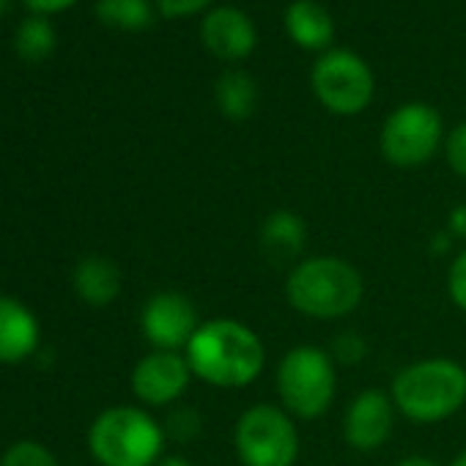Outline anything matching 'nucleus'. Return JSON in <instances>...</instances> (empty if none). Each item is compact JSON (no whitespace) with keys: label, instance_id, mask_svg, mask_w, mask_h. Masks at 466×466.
I'll use <instances>...</instances> for the list:
<instances>
[{"label":"nucleus","instance_id":"obj_1","mask_svg":"<svg viewBox=\"0 0 466 466\" xmlns=\"http://www.w3.org/2000/svg\"><path fill=\"white\" fill-rule=\"evenodd\" d=\"M184 357L192 368V376L222 390L250 387L267 368L264 340L256 329L237 319L203 321Z\"/></svg>","mask_w":466,"mask_h":466},{"label":"nucleus","instance_id":"obj_2","mask_svg":"<svg viewBox=\"0 0 466 466\" xmlns=\"http://www.w3.org/2000/svg\"><path fill=\"white\" fill-rule=\"evenodd\" d=\"M365 297V280L354 264L338 256H313L291 267L286 280L289 305L310 319L335 321L351 316Z\"/></svg>","mask_w":466,"mask_h":466},{"label":"nucleus","instance_id":"obj_3","mask_svg":"<svg viewBox=\"0 0 466 466\" xmlns=\"http://www.w3.org/2000/svg\"><path fill=\"white\" fill-rule=\"evenodd\" d=\"M395 409L420 425L452 417L466 403V368L447 357L406 365L390 387Z\"/></svg>","mask_w":466,"mask_h":466},{"label":"nucleus","instance_id":"obj_4","mask_svg":"<svg viewBox=\"0 0 466 466\" xmlns=\"http://www.w3.org/2000/svg\"><path fill=\"white\" fill-rule=\"evenodd\" d=\"M88 447L102 466H154L165 447V428L143 409L116 406L94 420Z\"/></svg>","mask_w":466,"mask_h":466},{"label":"nucleus","instance_id":"obj_5","mask_svg":"<svg viewBox=\"0 0 466 466\" xmlns=\"http://www.w3.org/2000/svg\"><path fill=\"white\" fill-rule=\"evenodd\" d=\"M275 387L280 406L299 420H319L329 411L335 398V360L319 346H294L278 365Z\"/></svg>","mask_w":466,"mask_h":466},{"label":"nucleus","instance_id":"obj_6","mask_svg":"<svg viewBox=\"0 0 466 466\" xmlns=\"http://www.w3.org/2000/svg\"><path fill=\"white\" fill-rule=\"evenodd\" d=\"M233 447L242 466H294L299 458V431L283 406L256 403L242 411L233 428Z\"/></svg>","mask_w":466,"mask_h":466},{"label":"nucleus","instance_id":"obj_7","mask_svg":"<svg viewBox=\"0 0 466 466\" xmlns=\"http://www.w3.org/2000/svg\"><path fill=\"white\" fill-rule=\"evenodd\" d=\"M310 80L319 102L338 116H357L373 99V75L368 64L349 50L321 56Z\"/></svg>","mask_w":466,"mask_h":466},{"label":"nucleus","instance_id":"obj_8","mask_svg":"<svg viewBox=\"0 0 466 466\" xmlns=\"http://www.w3.org/2000/svg\"><path fill=\"white\" fill-rule=\"evenodd\" d=\"M441 143V116L422 105L411 102L398 107L381 129V154L395 167H420L425 165Z\"/></svg>","mask_w":466,"mask_h":466},{"label":"nucleus","instance_id":"obj_9","mask_svg":"<svg viewBox=\"0 0 466 466\" xmlns=\"http://www.w3.org/2000/svg\"><path fill=\"white\" fill-rule=\"evenodd\" d=\"M140 327H143L146 340L157 351H178V349L189 346L200 321H198L195 305L184 294L162 291L146 302Z\"/></svg>","mask_w":466,"mask_h":466},{"label":"nucleus","instance_id":"obj_10","mask_svg":"<svg viewBox=\"0 0 466 466\" xmlns=\"http://www.w3.org/2000/svg\"><path fill=\"white\" fill-rule=\"evenodd\" d=\"M395 403L384 390H362L346 409L343 417V439L351 450L373 452L384 447L395 428Z\"/></svg>","mask_w":466,"mask_h":466},{"label":"nucleus","instance_id":"obj_11","mask_svg":"<svg viewBox=\"0 0 466 466\" xmlns=\"http://www.w3.org/2000/svg\"><path fill=\"white\" fill-rule=\"evenodd\" d=\"M192 368L178 351H151L132 370V392L146 406H167L189 387Z\"/></svg>","mask_w":466,"mask_h":466},{"label":"nucleus","instance_id":"obj_12","mask_svg":"<svg viewBox=\"0 0 466 466\" xmlns=\"http://www.w3.org/2000/svg\"><path fill=\"white\" fill-rule=\"evenodd\" d=\"M200 36L219 61H242L256 50V28L250 17L233 6L214 9L200 25Z\"/></svg>","mask_w":466,"mask_h":466},{"label":"nucleus","instance_id":"obj_13","mask_svg":"<svg viewBox=\"0 0 466 466\" xmlns=\"http://www.w3.org/2000/svg\"><path fill=\"white\" fill-rule=\"evenodd\" d=\"M308 237H310V230L302 214L291 208H278L261 222V230H258L261 256L272 267H286L302 256Z\"/></svg>","mask_w":466,"mask_h":466},{"label":"nucleus","instance_id":"obj_14","mask_svg":"<svg viewBox=\"0 0 466 466\" xmlns=\"http://www.w3.org/2000/svg\"><path fill=\"white\" fill-rule=\"evenodd\" d=\"M36 346L39 321L34 313L12 297H0V362H23Z\"/></svg>","mask_w":466,"mask_h":466},{"label":"nucleus","instance_id":"obj_15","mask_svg":"<svg viewBox=\"0 0 466 466\" xmlns=\"http://www.w3.org/2000/svg\"><path fill=\"white\" fill-rule=\"evenodd\" d=\"M75 291L94 308L110 305L121 294V272L105 256H88L75 269Z\"/></svg>","mask_w":466,"mask_h":466},{"label":"nucleus","instance_id":"obj_16","mask_svg":"<svg viewBox=\"0 0 466 466\" xmlns=\"http://www.w3.org/2000/svg\"><path fill=\"white\" fill-rule=\"evenodd\" d=\"M286 28L305 50H324L332 42L335 25L329 12L316 0H297L286 9Z\"/></svg>","mask_w":466,"mask_h":466},{"label":"nucleus","instance_id":"obj_17","mask_svg":"<svg viewBox=\"0 0 466 466\" xmlns=\"http://www.w3.org/2000/svg\"><path fill=\"white\" fill-rule=\"evenodd\" d=\"M214 99L225 118L248 121L258 107V86L248 72L230 69V72L219 75V80L214 86Z\"/></svg>","mask_w":466,"mask_h":466},{"label":"nucleus","instance_id":"obj_18","mask_svg":"<svg viewBox=\"0 0 466 466\" xmlns=\"http://www.w3.org/2000/svg\"><path fill=\"white\" fill-rule=\"evenodd\" d=\"M96 15L107 25L140 31L151 23L148 0H96Z\"/></svg>","mask_w":466,"mask_h":466},{"label":"nucleus","instance_id":"obj_19","mask_svg":"<svg viewBox=\"0 0 466 466\" xmlns=\"http://www.w3.org/2000/svg\"><path fill=\"white\" fill-rule=\"evenodd\" d=\"M56 45V34L50 28V23L45 17H28L17 34V50L28 58V61H39L45 58Z\"/></svg>","mask_w":466,"mask_h":466},{"label":"nucleus","instance_id":"obj_20","mask_svg":"<svg viewBox=\"0 0 466 466\" xmlns=\"http://www.w3.org/2000/svg\"><path fill=\"white\" fill-rule=\"evenodd\" d=\"M0 466H58V461L39 441H17L6 450Z\"/></svg>","mask_w":466,"mask_h":466},{"label":"nucleus","instance_id":"obj_21","mask_svg":"<svg viewBox=\"0 0 466 466\" xmlns=\"http://www.w3.org/2000/svg\"><path fill=\"white\" fill-rule=\"evenodd\" d=\"M329 354H332V360H335V362H343V365H360V362L368 357V340H365L360 332H340V335L332 340Z\"/></svg>","mask_w":466,"mask_h":466},{"label":"nucleus","instance_id":"obj_22","mask_svg":"<svg viewBox=\"0 0 466 466\" xmlns=\"http://www.w3.org/2000/svg\"><path fill=\"white\" fill-rule=\"evenodd\" d=\"M200 433V414L195 409H176L167 417V428L165 436H173L178 441H189Z\"/></svg>","mask_w":466,"mask_h":466},{"label":"nucleus","instance_id":"obj_23","mask_svg":"<svg viewBox=\"0 0 466 466\" xmlns=\"http://www.w3.org/2000/svg\"><path fill=\"white\" fill-rule=\"evenodd\" d=\"M447 291L450 299L455 302V308H461L466 313V250L455 256V261L450 264L447 272Z\"/></svg>","mask_w":466,"mask_h":466},{"label":"nucleus","instance_id":"obj_24","mask_svg":"<svg viewBox=\"0 0 466 466\" xmlns=\"http://www.w3.org/2000/svg\"><path fill=\"white\" fill-rule=\"evenodd\" d=\"M444 154H447L450 167H452L461 178H466V124L455 127V129L447 135Z\"/></svg>","mask_w":466,"mask_h":466},{"label":"nucleus","instance_id":"obj_25","mask_svg":"<svg viewBox=\"0 0 466 466\" xmlns=\"http://www.w3.org/2000/svg\"><path fill=\"white\" fill-rule=\"evenodd\" d=\"M157 4L167 17H187V15H195L203 6H208L211 0H157Z\"/></svg>","mask_w":466,"mask_h":466},{"label":"nucleus","instance_id":"obj_26","mask_svg":"<svg viewBox=\"0 0 466 466\" xmlns=\"http://www.w3.org/2000/svg\"><path fill=\"white\" fill-rule=\"evenodd\" d=\"M447 230L452 233V239H463L466 242V203L455 206L447 217Z\"/></svg>","mask_w":466,"mask_h":466},{"label":"nucleus","instance_id":"obj_27","mask_svg":"<svg viewBox=\"0 0 466 466\" xmlns=\"http://www.w3.org/2000/svg\"><path fill=\"white\" fill-rule=\"evenodd\" d=\"M72 0H28V6L39 9V12H56V9H64L69 6Z\"/></svg>","mask_w":466,"mask_h":466},{"label":"nucleus","instance_id":"obj_28","mask_svg":"<svg viewBox=\"0 0 466 466\" xmlns=\"http://www.w3.org/2000/svg\"><path fill=\"white\" fill-rule=\"evenodd\" d=\"M395 466H439V463L433 458H428V455H409V458L398 461Z\"/></svg>","mask_w":466,"mask_h":466},{"label":"nucleus","instance_id":"obj_29","mask_svg":"<svg viewBox=\"0 0 466 466\" xmlns=\"http://www.w3.org/2000/svg\"><path fill=\"white\" fill-rule=\"evenodd\" d=\"M154 466H192L187 458H178V455H167V458H159Z\"/></svg>","mask_w":466,"mask_h":466},{"label":"nucleus","instance_id":"obj_30","mask_svg":"<svg viewBox=\"0 0 466 466\" xmlns=\"http://www.w3.org/2000/svg\"><path fill=\"white\" fill-rule=\"evenodd\" d=\"M450 466H466V450H463V452H458V455H455V461H452Z\"/></svg>","mask_w":466,"mask_h":466},{"label":"nucleus","instance_id":"obj_31","mask_svg":"<svg viewBox=\"0 0 466 466\" xmlns=\"http://www.w3.org/2000/svg\"><path fill=\"white\" fill-rule=\"evenodd\" d=\"M4 6H6V0H0V12H4Z\"/></svg>","mask_w":466,"mask_h":466}]
</instances>
